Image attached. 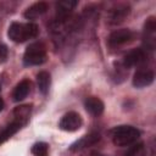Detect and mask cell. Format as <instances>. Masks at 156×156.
I'll list each match as a JSON object with an SVG mask.
<instances>
[{
    "label": "cell",
    "mask_w": 156,
    "mask_h": 156,
    "mask_svg": "<svg viewBox=\"0 0 156 156\" xmlns=\"http://www.w3.org/2000/svg\"><path fill=\"white\" fill-rule=\"evenodd\" d=\"M39 28L35 23H21V22H12L9 27L7 35L15 43H24L29 39H33L38 35Z\"/></svg>",
    "instance_id": "cell-1"
},
{
    "label": "cell",
    "mask_w": 156,
    "mask_h": 156,
    "mask_svg": "<svg viewBox=\"0 0 156 156\" xmlns=\"http://www.w3.org/2000/svg\"><path fill=\"white\" fill-rule=\"evenodd\" d=\"M111 134V139L113 141V144L116 146H129L132 144H134L139 136H140V132L139 129H136L135 127L132 126H118L111 129L110 132Z\"/></svg>",
    "instance_id": "cell-2"
},
{
    "label": "cell",
    "mask_w": 156,
    "mask_h": 156,
    "mask_svg": "<svg viewBox=\"0 0 156 156\" xmlns=\"http://www.w3.org/2000/svg\"><path fill=\"white\" fill-rule=\"evenodd\" d=\"M46 61V48L41 41L32 43L23 54V63L26 66H39Z\"/></svg>",
    "instance_id": "cell-3"
},
{
    "label": "cell",
    "mask_w": 156,
    "mask_h": 156,
    "mask_svg": "<svg viewBox=\"0 0 156 156\" xmlns=\"http://www.w3.org/2000/svg\"><path fill=\"white\" fill-rule=\"evenodd\" d=\"M130 13V6L127 2H117L107 11V22L112 26L122 23Z\"/></svg>",
    "instance_id": "cell-4"
},
{
    "label": "cell",
    "mask_w": 156,
    "mask_h": 156,
    "mask_svg": "<svg viewBox=\"0 0 156 156\" xmlns=\"http://www.w3.org/2000/svg\"><path fill=\"white\" fill-rule=\"evenodd\" d=\"M82 124H83V119L80 115L74 111H69L65 113L58 122V127L66 132H76L82 127Z\"/></svg>",
    "instance_id": "cell-5"
},
{
    "label": "cell",
    "mask_w": 156,
    "mask_h": 156,
    "mask_svg": "<svg viewBox=\"0 0 156 156\" xmlns=\"http://www.w3.org/2000/svg\"><path fill=\"white\" fill-rule=\"evenodd\" d=\"M133 39H134V33L130 29L122 28V29L113 30L110 34V37L107 39V43L111 48H117V46L130 43Z\"/></svg>",
    "instance_id": "cell-6"
},
{
    "label": "cell",
    "mask_w": 156,
    "mask_h": 156,
    "mask_svg": "<svg viewBox=\"0 0 156 156\" xmlns=\"http://www.w3.org/2000/svg\"><path fill=\"white\" fill-rule=\"evenodd\" d=\"M144 44L146 50H154L156 44V20L149 17L144 23Z\"/></svg>",
    "instance_id": "cell-7"
},
{
    "label": "cell",
    "mask_w": 156,
    "mask_h": 156,
    "mask_svg": "<svg viewBox=\"0 0 156 156\" xmlns=\"http://www.w3.org/2000/svg\"><path fill=\"white\" fill-rule=\"evenodd\" d=\"M77 4H78L77 1H71V0L56 2V20H55V22L62 23V22L68 21L72 11L77 6Z\"/></svg>",
    "instance_id": "cell-8"
},
{
    "label": "cell",
    "mask_w": 156,
    "mask_h": 156,
    "mask_svg": "<svg viewBox=\"0 0 156 156\" xmlns=\"http://www.w3.org/2000/svg\"><path fill=\"white\" fill-rule=\"evenodd\" d=\"M146 61V52L144 49H133L128 51L123 57V67L129 68L141 65Z\"/></svg>",
    "instance_id": "cell-9"
},
{
    "label": "cell",
    "mask_w": 156,
    "mask_h": 156,
    "mask_svg": "<svg viewBox=\"0 0 156 156\" xmlns=\"http://www.w3.org/2000/svg\"><path fill=\"white\" fill-rule=\"evenodd\" d=\"M155 79V73L149 68H140L133 76V85L135 88H145L149 87Z\"/></svg>",
    "instance_id": "cell-10"
},
{
    "label": "cell",
    "mask_w": 156,
    "mask_h": 156,
    "mask_svg": "<svg viewBox=\"0 0 156 156\" xmlns=\"http://www.w3.org/2000/svg\"><path fill=\"white\" fill-rule=\"evenodd\" d=\"M100 140V134L99 133H90L88 135H84L83 138H80L79 140H77L76 143H73L69 147L71 151H78V150H83L87 147H90L93 145H95L98 141Z\"/></svg>",
    "instance_id": "cell-11"
},
{
    "label": "cell",
    "mask_w": 156,
    "mask_h": 156,
    "mask_svg": "<svg viewBox=\"0 0 156 156\" xmlns=\"http://www.w3.org/2000/svg\"><path fill=\"white\" fill-rule=\"evenodd\" d=\"M84 107H85V110L91 116L98 117V116H100L104 112L105 105H104V102L99 98H96V96H89L84 101Z\"/></svg>",
    "instance_id": "cell-12"
},
{
    "label": "cell",
    "mask_w": 156,
    "mask_h": 156,
    "mask_svg": "<svg viewBox=\"0 0 156 156\" xmlns=\"http://www.w3.org/2000/svg\"><path fill=\"white\" fill-rule=\"evenodd\" d=\"M46 11H48V4L45 1L34 2L24 11V17L27 20H35L41 15H44Z\"/></svg>",
    "instance_id": "cell-13"
},
{
    "label": "cell",
    "mask_w": 156,
    "mask_h": 156,
    "mask_svg": "<svg viewBox=\"0 0 156 156\" xmlns=\"http://www.w3.org/2000/svg\"><path fill=\"white\" fill-rule=\"evenodd\" d=\"M30 91V82L28 79H22L13 89V93H12V98L15 101H22L24 100Z\"/></svg>",
    "instance_id": "cell-14"
},
{
    "label": "cell",
    "mask_w": 156,
    "mask_h": 156,
    "mask_svg": "<svg viewBox=\"0 0 156 156\" xmlns=\"http://www.w3.org/2000/svg\"><path fill=\"white\" fill-rule=\"evenodd\" d=\"M23 127V124L21 123V122H18V121H13V122H11L9 126H6L1 132H0V145L1 144H4L6 140H9L15 133H17L21 128Z\"/></svg>",
    "instance_id": "cell-15"
},
{
    "label": "cell",
    "mask_w": 156,
    "mask_h": 156,
    "mask_svg": "<svg viewBox=\"0 0 156 156\" xmlns=\"http://www.w3.org/2000/svg\"><path fill=\"white\" fill-rule=\"evenodd\" d=\"M37 84H38V89L43 95H46L49 93L50 89V84H51V77L50 73L46 71H40L37 74Z\"/></svg>",
    "instance_id": "cell-16"
},
{
    "label": "cell",
    "mask_w": 156,
    "mask_h": 156,
    "mask_svg": "<svg viewBox=\"0 0 156 156\" xmlns=\"http://www.w3.org/2000/svg\"><path fill=\"white\" fill-rule=\"evenodd\" d=\"M30 110H32V106L30 105H22V106H17L15 110H13V116H15V119L21 122L23 126L27 123V121L29 119V116H30Z\"/></svg>",
    "instance_id": "cell-17"
},
{
    "label": "cell",
    "mask_w": 156,
    "mask_h": 156,
    "mask_svg": "<svg viewBox=\"0 0 156 156\" xmlns=\"http://www.w3.org/2000/svg\"><path fill=\"white\" fill-rule=\"evenodd\" d=\"M30 151L34 156H48L49 155V144L44 143V141H38L32 146Z\"/></svg>",
    "instance_id": "cell-18"
},
{
    "label": "cell",
    "mask_w": 156,
    "mask_h": 156,
    "mask_svg": "<svg viewBox=\"0 0 156 156\" xmlns=\"http://www.w3.org/2000/svg\"><path fill=\"white\" fill-rule=\"evenodd\" d=\"M124 156H146L145 147L143 143H138L135 145H132L128 151L124 154Z\"/></svg>",
    "instance_id": "cell-19"
},
{
    "label": "cell",
    "mask_w": 156,
    "mask_h": 156,
    "mask_svg": "<svg viewBox=\"0 0 156 156\" xmlns=\"http://www.w3.org/2000/svg\"><path fill=\"white\" fill-rule=\"evenodd\" d=\"M7 58V48L4 44H0V62L6 61Z\"/></svg>",
    "instance_id": "cell-20"
},
{
    "label": "cell",
    "mask_w": 156,
    "mask_h": 156,
    "mask_svg": "<svg viewBox=\"0 0 156 156\" xmlns=\"http://www.w3.org/2000/svg\"><path fill=\"white\" fill-rule=\"evenodd\" d=\"M2 108H4V101L2 99H0V111H2Z\"/></svg>",
    "instance_id": "cell-21"
},
{
    "label": "cell",
    "mask_w": 156,
    "mask_h": 156,
    "mask_svg": "<svg viewBox=\"0 0 156 156\" xmlns=\"http://www.w3.org/2000/svg\"><path fill=\"white\" fill-rule=\"evenodd\" d=\"M88 156H101V155H99L98 152H90Z\"/></svg>",
    "instance_id": "cell-22"
},
{
    "label": "cell",
    "mask_w": 156,
    "mask_h": 156,
    "mask_svg": "<svg viewBox=\"0 0 156 156\" xmlns=\"http://www.w3.org/2000/svg\"><path fill=\"white\" fill-rule=\"evenodd\" d=\"M0 90H1V85H0Z\"/></svg>",
    "instance_id": "cell-23"
}]
</instances>
